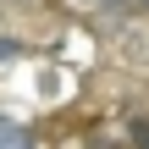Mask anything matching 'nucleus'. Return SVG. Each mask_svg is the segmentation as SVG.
I'll return each instance as SVG.
<instances>
[{
    "mask_svg": "<svg viewBox=\"0 0 149 149\" xmlns=\"http://www.w3.org/2000/svg\"><path fill=\"white\" fill-rule=\"evenodd\" d=\"M100 11H127V6H138V0H94Z\"/></svg>",
    "mask_w": 149,
    "mask_h": 149,
    "instance_id": "obj_4",
    "label": "nucleus"
},
{
    "mask_svg": "<svg viewBox=\"0 0 149 149\" xmlns=\"http://www.w3.org/2000/svg\"><path fill=\"white\" fill-rule=\"evenodd\" d=\"M127 133H133V144H138V149H149V116H133Z\"/></svg>",
    "mask_w": 149,
    "mask_h": 149,
    "instance_id": "obj_2",
    "label": "nucleus"
},
{
    "mask_svg": "<svg viewBox=\"0 0 149 149\" xmlns=\"http://www.w3.org/2000/svg\"><path fill=\"white\" fill-rule=\"evenodd\" d=\"M0 149H39V138H33L28 122H17V116L0 111Z\"/></svg>",
    "mask_w": 149,
    "mask_h": 149,
    "instance_id": "obj_1",
    "label": "nucleus"
},
{
    "mask_svg": "<svg viewBox=\"0 0 149 149\" xmlns=\"http://www.w3.org/2000/svg\"><path fill=\"white\" fill-rule=\"evenodd\" d=\"M11 55H22V39H11V33H0V61H11Z\"/></svg>",
    "mask_w": 149,
    "mask_h": 149,
    "instance_id": "obj_3",
    "label": "nucleus"
},
{
    "mask_svg": "<svg viewBox=\"0 0 149 149\" xmlns=\"http://www.w3.org/2000/svg\"><path fill=\"white\" fill-rule=\"evenodd\" d=\"M138 6H144V11H149V0H138Z\"/></svg>",
    "mask_w": 149,
    "mask_h": 149,
    "instance_id": "obj_5",
    "label": "nucleus"
}]
</instances>
